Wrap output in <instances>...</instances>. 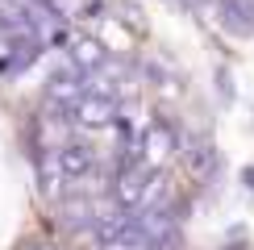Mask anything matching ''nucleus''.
Listing matches in <instances>:
<instances>
[{
	"label": "nucleus",
	"instance_id": "obj_1",
	"mask_svg": "<svg viewBox=\"0 0 254 250\" xmlns=\"http://www.w3.org/2000/svg\"><path fill=\"white\" fill-rule=\"evenodd\" d=\"M150 180L154 175L146 171L142 163H125L117 171V180H113V200H117L121 213H137L146 200V192H150Z\"/></svg>",
	"mask_w": 254,
	"mask_h": 250
},
{
	"label": "nucleus",
	"instance_id": "obj_2",
	"mask_svg": "<svg viewBox=\"0 0 254 250\" xmlns=\"http://www.w3.org/2000/svg\"><path fill=\"white\" fill-rule=\"evenodd\" d=\"M88 96V79L79 75V71H71V67H59L55 75H50V83H46V100L55 104V109H75V104Z\"/></svg>",
	"mask_w": 254,
	"mask_h": 250
},
{
	"label": "nucleus",
	"instance_id": "obj_3",
	"mask_svg": "<svg viewBox=\"0 0 254 250\" xmlns=\"http://www.w3.org/2000/svg\"><path fill=\"white\" fill-rule=\"evenodd\" d=\"M175 150H179V142H175V129L167 121H150L146 125V133H142V167L146 171L158 167V163H167Z\"/></svg>",
	"mask_w": 254,
	"mask_h": 250
},
{
	"label": "nucleus",
	"instance_id": "obj_4",
	"mask_svg": "<svg viewBox=\"0 0 254 250\" xmlns=\"http://www.w3.org/2000/svg\"><path fill=\"white\" fill-rule=\"evenodd\" d=\"M217 25L229 38H254V0H217Z\"/></svg>",
	"mask_w": 254,
	"mask_h": 250
},
{
	"label": "nucleus",
	"instance_id": "obj_5",
	"mask_svg": "<svg viewBox=\"0 0 254 250\" xmlns=\"http://www.w3.org/2000/svg\"><path fill=\"white\" fill-rule=\"evenodd\" d=\"M104 62H109L104 42H96V38H71V50H67V67L71 71H79V75L88 79V75H96Z\"/></svg>",
	"mask_w": 254,
	"mask_h": 250
},
{
	"label": "nucleus",
	"instance_id": "obj_6",
	"mask_svg": "<svg viewBox=\"0 0 254 250\" xmlns=\"http://www.w3.org/2000/svg\"><path fill=\"white\" fill-rule=\"evenodd\" d=\"M50 159H55V167H59V175L63 180H83V175H92V150L88 146H79V142H63V146H55L50 150Z\"/></svg>",
	"mask_w": 254,
	"mask_h": 250
},
{
	"label": "nucleus",
	"instance_id": "obj_7",
	"mask_svg": "<svg viewBox=\"0 0 254 250\" xmlns=\"http://www.w3.org/2000/svg\"><path fill=\"white\" fill-rule=\"evenodd\" d=\"M71 117H75V125H83V129H104V125L117 121V100L109 96H83L75 109H71Z\"/></svg>",
	"mask_w": 254,
	"mask_h": 250
},
{
	"label": "nucleus",
	"instance_id": "obj_8",
	"mask_svg": "<svg viewBox=\"0 0 254 250\" xmlns=\"http://www.w3.org/2000/svg\"><path fill=\"white\" fill-rule=\"evenodd\" d=\"M38 180H42V196H50V200H55V196L63 192V188H67V180L59 175L55 159H50V150H46V154L38 159Z\"/></svg>",
	"mask_w": 254,
	"mask_h": 250
},
{
	"label": "nucleus",
	"instance_id": "obj_9",
	"mask_svg": "<svg viewBox=\"0 0 254 250\" xmlns=\"http://www.w3.org/2000/svg\"><path fill=\"white\" fill-rule=\"evenodd\" d=\"M100 250H154V246L146 242V238L137 234V225L129 221V225H125V229H121L117 238H109V242H100Z\"/></svg>",
	"mask_w": 254,
	"mask_h": 250
},
{
	"label": "nucleus",
	"instance_id": "obj_10",
	"mask_svg": "<svg viewBox=\"0 0 254 250\" xmlns=\"http://www.w3.org/2000/svg\"><path fill=\"white\" fill-rule=\"evenodd\" d=\"M188 167H192L196 175H208V171L217 167L213 146H208V142H188Z\"/></svg>",
	"mask_w": 254,
	"mask_h": 250
},
{
	"label": "nucleus",
	"instance_id": "obj_11",
	"mask_svg": "<svg viewBox=\"0 0 254 250\" xmlns=\"http://www.w3.org/2000/svg\"><path fill=\"white\" fill-rule=\"evenodd\" d=\"M25 250H55V246H25Z\"/></svg>",
	"mask_w": 254,
	"mask_h": 250
},
{
	"label": "nucleus",
	"instance_id": "obj_12",
	"mask_svg": "<svg viewBox=\"0 0 254 250\" xmlns=\"http://www.w3.org/2000/svg\"><path fill=\"white\" fill-rule=\"evenodd\" d=\"M188 4H204V0H188Z\"/></svg>",
	"mask_w": 254,
	"mask_h": 250
}]
</instances>
